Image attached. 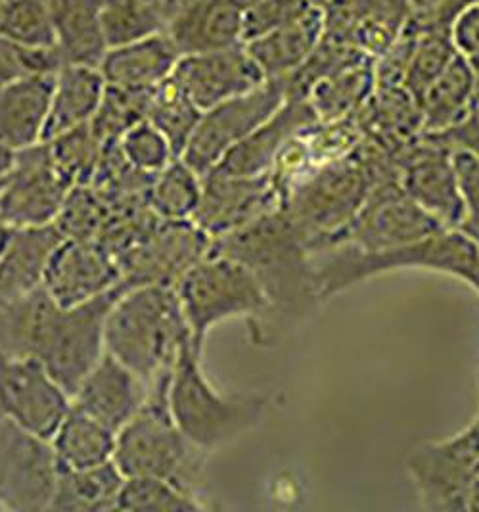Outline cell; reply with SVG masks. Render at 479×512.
<instances>
[{"instance_id":"f35d334b","label":"cell","mask_w":479,"mask_h":512,"mask_svg":"<svg viewBox=\"0 0 479 512\" xmlns=\"http://www.w3.org/2000/svg\"><path fill=\"white\" fill-rule=\"evenodd\" d=\"M110 213L104 196L92 185H77L69 190L68 198L58 213L54 227L64 238L96 240Z\"/></svg>"},{"instance_id":"5b68a950","label":"cell","mask_w":479,"mask_h":512,"mask_svg":"<svg viewBox=\"0 0 479 512\" xmlns=\"http://www.w3.org/2000/svg\"><path fill=\"white\" fill-rule=\"evenodd\" d=\"M188 338L190 332L175 286L127 288L106 319V351L148 386L173 367Z\"/></svg>"},{"instance_id":"e575fe53","label":"cell","mask_w":479,"mask_h":512,"mask_svg":"<svg viewBox=\"0 0 479 512\" xmlns=\"http://www.w3.org/2000/svg\"><path fill=\"white\" fill-rule=\"evenodd\" d=\"M455 56L449 29H418L401 87L418 102Z\"/></svg>"},{"instance_id":"b9f144b4","label":"cell","mask_w":479,"mask_h":512,"mask_svg":"<svg viewBox=\"0 0 479 512\" xmlns=\"http://www.w3.org/2000/svg\"><path fill=\"white\" fill-rule=\"evenodd\" d=\"M313 0H257L244 10V43L271 31L274 27L288 24L311 8Z\"/></svg>"},{"instance_id":"7bdbcfd3","label":"cell","mask_w":479,"mask_h":512,"mask_svg":"<svg viewBox=\"0 0 479 512\" xmlns=\"http://www.w3.org/2000/svg\"><path fill=\"white\" fill-rule=\"evenodd\" d=\"M453 160L457 167L460 196H462V223L460 231L479 244V158L466 148L453 146Z\"/></svg>"},{"instance_id":"f6af8a7d","label":"cell","mask_w":479,"mask_h":512,"mask_svg":"<svg viewBox=\"0 0 479 512\" xmlns=\"http://www.w3.org/2000/svg\"><path fill=\"white\" fill-rule=\"evenodd\" d=\"M439 137H443L451 146L470 150L479 158V123L472 117V114L468 116V119H464L458 127L439 135Z\"/></svg>"},{"instance_id":"4316f807","label":"cell","mask_w":479,"mask_h":512,"mask_svg":"<svg viewBox=\"0 0 479 512\" xmlns=\"http://www.w3.org/2000/svg\"><path fill=\"white\" fill-rule=\"evenodd\" d=\"M62 238L54 225L12 233L0 254V303L20 300L43 286L48 259Z\"/></svg>"},{"instance_id":"f907efd6","label":"cell","mask_w":479,"mask_h":512,"mask_svg":"<svg viewBox=\"0 0 479 512\" xmlns=\"http://www.w3.org/2000/svg\"><path fill=\"white\" fill-rule=\"evenodd\" d=\"M474 422H478V424H479V411H478V415H476V417H474Z\"/></svg>"},{"instance_id":"7402d4cb","label":"cell","mask_w":479,"mask_h":512,"mask_svg":"<svg viewBox=\"0 0 479 512\" xmlns=\"http://www.w3.org/2000/svg\"><path fill=\"white\" fill-rule=\"evenodd\" d=\"M326 35V10L320 4L307 8L296 20L244 43L265 79H290L320 47Z\"/></svg>"},{"instance_id":"d4e9b609","label":"cell","mask_w":479,"mask_h":512,"mask_svg":"<svg viewBox=\"0 0 479 512\" xmlns=\"http://www.w3.org/2000/svg\"><path fill=\"white\" fill-rule=\"evenodd\" d=\"M54 47L64 64L98 68L110 48L104 31V0H46Z\"/></svg>"},{"instance_id":"7c38bea8","label":"cell","mask_w":479,"mask_h":512,"mask_svg":"<svg viewBox=\"0 0 479 512\" xmlns=\"http://www.w3.org/2000/svg\"><path fill=\"white\" fill-rule=\"evenodd\" d=\"M441 229L449 227L441 225L411 200L399 187L397 177H386L370 188L365 204L332 246H353L363 252H382L411 244Z\"/></svg>"},{"instance_id":"c3c4849f","label":"cell","mask_w":479,"mask_h":512,"mask_svg":"<svg viewBox=\"0 0 479 512\" xmlns=\"http://www.w3.org/2000/svg\"><path fill=\"white\" fill-rule=\"evenodd\" d=\"M12 233H14V231H12L10 227H6V225H4V221L0 219V254H2V252H4V248L8 246Z\"/></svg>"},{"instance_id":"d590c367","label":"cell","mask_w":479,"mask_h":512,"mask_svg":"<svg viewBox=\"0 0 479 512\" xmlns=\"http://www.w3.org/2000/svg\"><path fill=\"white\" fill-rule=\"evenodd\" d=\"M45 142L52 162L68 179L71 187L91 185L104 148V144L94 135L91 123Z\"/></svg>"},{"instance_id":"83f0119b","label":"cell","mask_w":479,"mask_h":512,"mask_svg":"<svg viewBox=\"0 0 479 512\" xmlns=\"http://www.w3.org/2000/svg\"><path fill=\"white\" fill-rule=\"evenodd\" d=\"M478 102V79L472 64L457 52L453 62L418 100L422 135H443L472 114Z\"/></svg>"},{"instance_id":"ee69618b","label":"cell","mask_w":479,"mask_h":512,"mask_svg":"<svg viewBox=\"0 0 479 512\" xmlns=\"http://www.w3.org/2000/svg\"><path fill=\"white\" fill-rule=\"evenodd\" d=\"M453 45L474 71L479 70V0L468 2L449 27Z\"/></svg>"},{"instance_id":"484cf974","label":"cell","mask_w":479,"mask_h":512,"mask_svg":"<svg viewBox=\"0 0 479 512\" xmlns=\"http://www.w3.org/2000/svg\"><path fill=\"white\" fill-rule=\"evenodd\" d=\"M104 91L106 81L98 68L64 64L54 75L43 140L89 125Z\"/></svg>"},{"instance_id":"8d00e7d4","label":"cell","mask_w":479,"mask_h":512,"mask_svg":"<svg viewBox=\"0 0 479 512\" xmlns=\"http://www.w3.org/2000/svg\"><path fill=\"white\" fill-rule=\"evenodd\" d=\"M152 91H135L106 85L98 112L91 121L92 131L98 140L102 144L117 142L127 129L146 119Z\"/></svg>"},{"instance_id":"836d02e7","label":"cell","mask_w":479,"mask_h":512,"mask_svg":"<svg viewBox=\"0 0 479 512\" xmlns=\"http://www.w3.org/2000/svg\"><path fill=\"white\" fill-rule=\"evenodd\" d=\"M206 509L198 493L156 476L125 478L115 503V511L196 512Z\"/></svg>"},{"instance_id":"30bf717a","label":"cell","mask_w":479,"mask_h":512,"mask_svg":"<svg viewBox=\"0 0 479 512\" xmlns=\"http://www.w3.org/2000/svg\"><path fill=\"white\" fill-rule=\"evenodd\" d=\"M478 468L479 424L474 420L451 438L422 443L407 459L422 507L434 512H466Z\"/></svg>"},{"instance_id":"74e56055","label":"cell","mask_w":479,"mask_h":512,"mask_svg":"<svg viewBox=\"0 0 479 512\" xmlns=\"http://www.w3.org/2000/svg\"><path fill=\"white\" fill-rule=\"evenodd\" d=\"M0 35L25 47H54V29L46 0H2Z\"/></svg>"},{"instance_id":"44dd1931","label":"cell","mask_w":479,"mask_h":512,"mask_svg":"<svg viewBox=\"0 0 479 512\" xmlns=\"http://www.w3.org/2000/svg\"><path fill=\"white\" fill-rule=\"evenodd\" d=\"M317 121L307 98L290 93L276 114L236 144L213 169L232 175H265L284 144Z\"/></svg>"},{"instance_id":"816d5d0a","label":"cell","mask_w":479,"mask_h":512,"mask_svg":"<svg viewBox=\"0 0 479 512\" xmlns=\"http://www.w3.org/2000/svg\"><path fill=\"white\" fill-rule=\"evenodd\" d=\"M0 419H2V415H0Z\"/></svg>"},{"instance_id":"4fadbf2b","label":"cell","mask_w":479,"mask_h":512,"mask_svg":"<svg viewBox=\"0 0 479 512\" xmlns=\"http://www.w3.org/2000/svg\"><path fill=\"white\" fill-rule=\"evenodd\" d=\"M58 472L50 440L0 419V511H50Z\"/></svg>"},{"instance_id":"7dc6e473","label":"cell","mask_w":479,"mask_h":512,"mask_svg":"<svg viewBox=\"0 0 479 512\" xmlns=\"http://www.w3.org/2000/svg\"><path fill=\"white\" fill-rule=\"evenodd\" d=\"M14 150H10L8 146L0 144V177L10 169V165L14 162Z\"/></svg>"},{"instance_id":"9c48e42d","label":"cell","mask_w":479,"mask_h":512,"mask_svg":"<svg viewBox=\"0 0 479 512\" xmlns=\"http://www.w3.org/2000/svg\"><path fill=\"white\" fill-rule=\"evenodd\" d=\"M123 290L127 288L119 284L89 302L58 307L39 361L69 397L106 353V319Z\"/></svg>"},{"instance_id":"4dcf8cb0","label":"cell","mask_w":479,"mask_h":512,"mask_svg":"<svg viewBox=\"0 0 479 512\" xmlns=\"http://www.w3.org/2000/svg\"><path fill=\"white\" fill-rule=\"evenodd\" d=\"M123 482L125 476L119 472L114 461L81 470L60 468L50 511H115Z\"/></svg>"},{"instance_id":"3957f363","label":"cell","mask_w":479,"mask_h":512,"mask_svg":"<svg viewBox=\"0 0 479 512\" xmlns=\"http://www.w3.org/2000/svg\"><path fill=\"white\" fill-rule=\"evenodd\" d=\"M313 263L322 302L365 280L405 269L447 275L479 294V244L460 229H441L382 252L332 246L313 252Z\"/></svg>"},{"instance_id":"277c9868","label":"cell","mask_w":479,"mask_h":512,"mask_svg":"<svg viewBox=\"0 0 479 512\" xmlns=\"http://www.w3.org/2000/svg\"><path fill=\"white\" fill-rule=\"evenodd\" d=\"M171 417L198 449L211 453L246 436L265 419L269 397L259 392H221L202 365V351L188 338L169 373Z\"/></svg>"},{"instance_id":"9a60e30c","label":"cell","mask_w":479,"mask_h":512,"mask_svg":"<svg viewBox=\"0 0 479 512\" xmlns=\"http://www.w3.org/2000/svg\"><path fill=\"white\" fill-rule=\"evenodd\" d=\"M71 397L37 357L0 355V415L50 440L68 415Z\"/></svg>"},{"instance_id":"1f68e13d","label":"cell","mask_w":479,"mask_h":512,"mask_svg":"<svg viewBox=\"0 0 479 512\" xmlns=\"http://www.w3.org/2000/svg\"><path fill=\"white\" fill-rule=\"evenodd\" d=\"M202 198V175L175 158L152 179L148 204L161 221H192Z\"/></svg>"},{"instance_id":"8992f818","label":"cell","mask_w":479,"mask_h":512,"mask_svg":"<svg viewBox=\"0 0 479 512\" xmlns=\"http://www.w3.org/2000/svg\"><path fill=\"white\" fill-rule=\"evenodd\" d=\"M169 373L171 369L152 380L137 415L117 432L114 463L125 478H165L200 495L207 453L190 442L171 417Z\"/></svg>"},{"instance_id":"d6a6232c","label":"cell","mask_w":479,"mask_h":512,"mask_svg":"<svg viewBox=\"0 0 479 512\" xmlns=\"http://www.w3.org/2000/svg\"><path fill=\"white\" fill-rule=\"evenodd\" d=\"M200 116L202 110L171 75L150 94L146 119L154 123L169 140L177 158H181Z\"/></svg>"},{"instance_id":"52a82bcc","label":"cell","mask_w":479,"mask_h":512,"mask_svg":"<svg viewBox=\"0 0 479 512\" xmlns=\"http://www.w3.org/2000/svg\"><path fill=\"white\" fill-rule=\"evenodd\" d=\"M175 292L196 350L204 353L209 332L232 319H246L253 342L269 344V303L240 261L209 248L175 284Z\"/></svg>"},{"instance_id":"f1b7e54d","label":"cell","mask_w":479,"mask_h":512,"mask_svg":"<svg viewBox=\"0 0 479 512\" xmlns=\"http://www.w3.org/2000/svg\"><path fill=\"white\" fill-rule=\"evenodd\" d=\"M54 75L0 87V144L18 152L43 140Z\"/></svg>"},{"instance_id":"ba28073f","label":"cell","mask_w":479,"mask_h":512,"mask_svg":"<svg viewBox=\"0 0 479 512\" xmlns=\"http://www.w3.org/2000/svg\"><path fill=\"white\" fill-rule=\"evenodd\" d=\"M290 94V79H265L248 93L238 94L202 112L181 160L206 175L236 144L278 112Z\"/></svg>"},{"instance_id":"d6986e66","label":"cell","mask_w":479,"mask_h":512,"mask_svg":"<svg viewBox=\"0 0 479 512\" xmlns=\"http://www.w3.org/2000/svg\"><path fill=\"white\" fill-rule=\"evenodd\" d=\"M171 77L204 112L238 94L248 93L265 81L244 43L209 52L184 54Z\"/></svg>"},{"instance_id":"f5cc1de1","label":"cell","mask_w":479,"mask_h":512,"mask_svg":"<svg viewBox=\"0 0 479 512\" xmlns=\"http://www.w3.org/2000/svg\"><path fill=\"white\" fill-rule=\"evenodd\" d=\"M0 2H2V0H0Z\"/></svg>"},{"instance_id":"7a4b0ae2","label":"cell","mask_w":479,"mask_h":512,"mask_svg":"<svg viewBox=\"0 0 479 512\" xmlns=\"http://www.w3.org/2000/svg\"><path fill=\"white\" fill-rule=\"evenodd\" d=\"M395 175V154L363 137L342 160L317 167L282 202L311 252H319L345 231L365 204L370 188Z\"/></svg>"},{"instance_id":"8fae6325","label":"cell","mask_w":479,"mask_h":512,"mask_svg":"<svg viewBox=\"0 0 479 512\" xmlns=\"http://www.w3.org/2000/svg\"><path fill=\"white\" fill-rule=\"evenodd\" d=\"M71 188L45 140L22 148L0 177V219L12 231L54 225Z\"/></svg>"},{"instance_id":"cb8c5ba5","label":"cell","mask_w":479,"mask_h":512,"mask_svg":"<svg viewBox=\"0 0 479 512\" xmlns=\"http://www.w3.org/2000/svg\"><path fill=\"white\" fill-rule=\"evenodd\" d=\"M179 58L181 54L167 33L158 31L108 48L98 70L106 85L152 91L173 73Z\"/></svg>"},{"instance_id":"f546056e","label":"cell","mask_w":479,"mask_h":512,"mask_svg":"<svg viewBox=\"0 0 479 512\" xmlns=\"http://www.w3.org/2000/svg\"><path fill=\"white\" fill-rule=\"evenodd\" d=\"M115 436L112 428L71 405L50 443L60 468L81 470L114 461Z\"/></svg>"},{"instance_id":"6da1fadb","label":"cell","mask_w":479,"mask_h":512,"mask_svg":"<svg viewBox=\"0 0 479 512\" xmlns=\"http://www.w3.org/2000/svg\"><path fill=\"white\" fill-rule=\"evenodd\" d=\"M211 250L240 261L269 303L267 340L276 328L303 323L322 303L313 252L284 210L211 240Z\"/></svg>"},{"instance_id":"ab89813d","label":"cell","mask_w":479,"mask_h":512,"mask_svg":"<svg viewBox=\"0 0 479 512\" xmlns=\"http://www.w3.org/2000/svg\"><path fill=\"white\" fill-rule=\"evenodd\" d=\"M117 146L125 162L150 177L158 175L177 158L169 140L148 119H142L127 129L117 140Z\"/></svg>"},{"instance_id":"5bb4252c","label":"cell","mask_w":479,"mask_h":512,"mask_svg":"<svg viewBox=\"0 0 479 512\" xmlns=\"http://www.w3.org/2000/svg\"><path fill=\"white\" fill-rule=\"evenodd\" d=\"M399 187L441 225L458 229L462 196L453 146L439 135H418L395 156Z\"/></svg>"},{"instance_id":"2e32d148","label":"cell","mask_w":479,"mask_h":512,"mask_svg":"<svg viewBox=\"0 0 479 512\" xmlns=\"http://www.w3.org/2000/svg\"><path fill=\"white\" fill-rule=\"evenodd\" d=\"M209 248L211 238L194 221H160L119 259L121 282L125 288L175 286Z\"/></svg>"},{"instance_id":"60d3db41","label":"cell","mask_w":479,"mask_h":512,"mask_svg":"<svg viewBox=\"0 0 479 512\" xmlns=\"http://www.w3.org/2000/svg\"><path fill=\"white\" fill-rule=\"evenodd\" d=\"M64 66L56 47H25L0 35V87L56 75Z\"/></svg>"},{"instance_id":"bcb514c9","label":"cell","mask_w":479,"mask_h":512,"mask_svg":"<svg viewBox=\"0 0 479 512\" xmlns=\"http://www.w3.org/2000/svg\"><path fill=\"white\" fill-rule=\"evenodd\" d=\"M466 512H479V468L466 499Z\"/></svg>"},{"instance_id":"ffe728a7","label":"cell","mask_w":479,"mask_h":512,"mask_svg":"<svg viewBox=\"0 0 479 512\" xmlns=\"http://www.w3.org/2000/svg\"><path fill=\"white\" fill-rule=\"evenodd\" d=\"M148 394V384L108 351L71 396V405L119 432L133 419Z\"/></svg>"},{"instance_id":"603a6c76","label":"cell","mask_w":479,"mask_h":512,"mask_svg":"<svg viewBox=\"0 0 479 512\" xmlns=\"http://www.w3.org/2000/svg\"><path fill=\"white\" fill-rule=\"evenodd\" d=\"M374 89V60L365 52H353L313 79L301 96L307 98L319 121H338L357 116Z\"/></svg>"},{"instance_id":"681fc988","label":"cell","mask_w":479,"mask_h":512,"mask_svg":"<svg viewBox=\"0 0 479 512\" xmlns=\"http://www.w3.org/2000/svg\"><path fill=\"white\" fill-rule=\"evenodd\" d=\"M232 4H236L238 8H242V10H246V8H250L251 4H255L257 0H230Z\"/></svg>"},{"instance_id":"e0dca14e","label":"cell","mask_w":479,"mask_h":512,"mask_svg":"<svg viewBox=\"0 0 479 512\" xmlns=\"http://www.w3.org/2000/svg\"><path fill=\"white\" fill-rule=\"evenodd\" d=\"M280 208L269 173L232 175L211 169L202 175V198L192 221L213 240Z\"/></svg>"},{"instance_id":"ac0fdd59","label":"cell","mask_w":479,"mask_h":512,"mask_svg":"<svg viewBox=\"0 0 479 512\" xmlns=\"http://www.w3.org/2000/svg\"><path fill=\"white\" fill-rule=\"evenodd\" d=\"M121 282L115 257L96 240L62 238L46 265L43 288L62 307L89 302Z\"/></svg>"}]
</instances>
